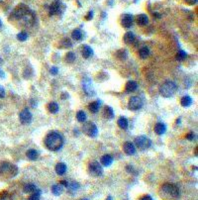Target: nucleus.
<instances>
[{
    "mask_svg": "<svg viewBox=\"0 0 198 200\" xmlns=\"http://www.w3.org/2000/svg\"><path fill=\"white\" fill-rule=\"evenodd\" d=\"M12 17L16 20H19L23 26H31L35 21L33 12L25 4H19L12 12Z\"/></svg>",
    "mask_w": 198,
    "mask_h": 200,
    "instance_id": "1",
    "label": "nucleus"
},
{
    "mask_svg": "<svg viewBox=\"0 0 198 200\" xmlns=\"http://www.w3.org/2000/svg\"><path fill=\"white\" fill-rule=\"evenodd\" d=\"M45 146L48 150L52 152H57L59 151L64 144V138L59 132L57 131H52L46 136L44 140Z\"/></svg>",
    "mask_w": 198,
    "mask_h": 200,
    "instance_id": "2",
    "label": "nucleus"
},
{
    "mask_svg": "<svg viewBox=\"0 0 198 200\" xmlns=\"http://www.w3.org/2000/svg\"><path fill=\"white\" fill-rule=\"evenodd\" d=\"M160 196L162 200H177L180 196L179 188L174 183H164L160 188Z\"/></svg>",
    "mask_w": 198,
    "mask_h": 200,
    "instance_id": "3",
    "label": "nucleus"
},
{
    "mask_svg": "<svg viewBox=\"0 0 198 200\" xmlns=\"http://www.w3.org/2000/svg\"><path fill=\"white\" fill-rule=\"evenodd\" d=\"M17 173H18V169L16 166L7 162H0V176H3L5 178H11Z\"/></svg>",
    "mask_w": 198,
    "mask_h": 200,
    "instance_id": "4",
    "label": "nucleus"
},
{
    "mask_svg": "<svg viewBox=\"0 0 198 200\" xmlns=\"http://www.w3.org/2000/svg\"><path fill=\"white\" fill-rule=\"evenodd\" d=\"M176 90H177V85L172 80L164 81L160 88V95L165 97V98H169V97L174 96V94L176 92Z\"/></svg>",
    "mask_w": 198,
    "mask_h": 200,
    "instance_id": "5",
    "label": "nucleus"
},
{
    "mask_svg": "<svg viewBox=\"0 0 198 200\" xmlns=\"http://www.w3.org/2000/svg\"><path fill=\"white\" fill-rule=\"evenodd\" d=\"M82 131L90 138H94L98 134V128L93 122H86V123L84 122L83 126H82Z\"/></svg>",
    "mask_w": 198,
    "mask_h": 200,
    "instance_id": "6",
    "label": "nucleus"
},
{
    "mask_svg": "<svg viewBox=\"0 0 198 200\" xmlns=\"http://www.w3.org/2000/svg\"><path fill=\"white\" fill-rule=\"evenodd\" d=\"M88 172L90 176L94 177H98L103 174V169H102V166L98 162L94 161V162H91L88 164Z\"/></svg>",
    "mask_w": 198,
    "mask_h": 200,
    "instance_id": "7",
    "label": "nucleus"
},
{
    "mask_svg": "<svg viewBox=\"0 0 198 200\" xmlns=\"http://www.w3.org/2000/svg\"><path fill=\"white\" fill-rule=\"evenodd\" d=\"M135 144H136L137 148H139L142 151L151 148L152 146V141L146 136H139L135 139Z\"/></svg>",
    "mask_w": 198,
    "mask_h": 200,
    "instance_id": "8",
    "label": "nucleus"
},
{
    "mask_svg": "<svg viewBox=\"0 0 198 200\" xmlns=\"http://www.w3.org/2000/svg\"><path fill=\"white\" fill-rule=\"evenodd\" d=\"M143 107V100L139 96H132L128 102V108L132 111H137Z\"/></svg>",
    "mask_w": 198,
    "mask_h": 200,
    "instance_id": "9",
    "label": "nucleus"
},
{
    "mask_svg": "<svg viewBox=\"0 0 198 200\" xmlns=\"http://www.w3.org/2000/svg\"><path fill=\"white\" fill-rule=\"evenodd\" d=\"M19 119H20V122L23 125H28L32 122V113L29 111L28 108H24L20 112Z\"/></svg>",
    "mask_w": 198,
    "mask_h": 200,
    "instance_id": "10",
    "label": "nucleus"
},
{
    "mask_svg": "<svg viewBox=\"0 0 198 200\" xmlns=\"http://www.w3.org/2000/svg\"><path fill=\"white\" fill-rule=\"evenodd\" d=\"M61 7H62V1H59V0H55L49 7L50 16H54V15L59 14V12H61Z\"/></svg>",
    "mask_w": 198,
    "mask_h": 200,
    "instance_id": "11",
    "label": "nucleus"
},
{
    "mask_svg": "<svg viewBox=\"0 0 198 200\" xmlns=\"http://www.w3.org/2000/svg\"><path fill=\"white\" fill-rule=\"evenodd\" d=\"M133 22H134V20H133V16L131 14H124L122 16L121 18V25L124 28L126 29H129L132 27L133 25Z\"/></svg>",
    "mask_w": 198,
    "mask_h": 200,
    "instance_id": "12",
    "label": "nucleus"
},
{
    "mask_svg": "<svg viewBox=\"0 0 198 200\" xmlns=\"http://www.w3.org/2000/svg\"><path fill=\"white\" fill-rule=\"evenodd\" d=\"M123 150L129 156H132V155H134L136 152V147L131 142H126V143L123 145Z\"/></svg>",
    "mask_w": 198,
    "mask_h": 200,
    "instance_id": "13",
    "label": "nucleus"
},
{
    "mask_svg": "<svg viewBox=\"0 0 198 200\" xmlns=\"http://www.w3.org/2000/svg\"><path fill=\"white\" fill-rule=\"evenodd\" d=\"M81 55L84 59H89L90 57L93 56V50L91 49V47L87 46V45H84V46L81 48Z\"/></svg>",
    "mask_w": 198,
    "mask_h": 200,
    "instance_id": "14",
    "label": "nucleus"
},
{
    "mask_svg": "<svg viewBox=\"0 0 198 200\" xmlns=\"http://www.w3.org/2000/svg\"><path fill=\"white\" fill-rule=\"evenodd\" d=\"M135 39H136V37H135V34L133 32H127L123 37V41L126 45H132L135 42Z\"/></svg>",
    "mask_w": 198,
    "mask_h": 200,
    "instance_id": "15",
    "label": "nucleus"
},
{
    "mask_svg": "<svg viewBox=\"0 0 198 200\" xmlns=\"http://www.w3.org/2000/svg\"><path fill=\"white\" fill-rule=\"evenodd\" d=\"M66 164L64 162H59V164H57L56 167H55V171H56L57 174H59V176H64L66 171Z\"/></svg>",
    "mask_w": 198,
    "mask_h": 200,
    "instance_id": "16",
    "label": "nucleus"
},
{
    "mask_svg": "<svg viewBox=\"0 0 198 200\" xmlns=\"http://www.w3.org/2000/svg\"><path fill=\"white\" fill-rule=\"evenodd\" d=\"M138 88V83L134 80H130L126 83V87H125V91L126 93H130V92H133L135 90H137Z\"/></svg>",
    "mask_w": 198,
    "mask_h": 200,
    "instance_id": "17",
    "label": "nucleus"
},
{
    "mask_svg": "<svg viewBox=\"0 0 198 200\" xmlns=\"http://www.w3.org/2000/svg\"><path fill=\"white\" fill-rule=\"evenodd\" d=\"M149 23V17L146 14H140L137 16V24L139 26H146Z\"/></svg>",
    "mask_w": 198,
    "mask_h": 200,
    "instance_id": "18",
    "label": "nucleus"
},
{
    "mask_svg": "<svg viewBox=\"0 0 198 200\" xmlns=\"http://www.w3.org/2000/svg\"><path fill=\"white\" fill-rule=\"evenodd\" d=\"M165 131H167V126L164 123H162V122H159V123L155 125V132L157 135H164Z\"/></svg>",
    "mask_w": 198,
    "mask_h": 200,
    "instance_id": "19",
    "label": "nucleus"
},
{
    "mask_svg": "<svg viewBox=\"0 0 198 200\" xmlns=\"http://www.w3.org/2000/svg\"><path fill=\"white\" fill-rule=\"evenodd\" d=\"M100 104H101V102L99 101V100H97V101H94V102H91L89 105H88V109L89 111L91 112V113H97V112L99 111L100 109Z\"/></svg>",
    "mask_w": 198,
    "mask_h": 200,
    "instance_id": "20",
    "label": "nucleus"
},
{
    "mask_svg": "<svg viewBox=\"0 0 198 200\" xmlns=\"http://www.w3.org/2000/svg\"><path fill=\"white\" fill-rule=\"evenodd\" d=\"M100 162H101L104 166H111V164L113 162V157L110 156V155H104V156L101 157V159H100Z\"/></svg>",
    "mask_w": 198,
    "mask_h": 200,
    "instance_id": "21",
    "label": "nucleus"
},
{
    "mask_svg": "<svg viewBox=\"0 0 198 200\" xmlns=\"http://www.w3.org/2000/svg\"><path fill=\"white\" fill-rule=\"evenodd\" d=\"M103 116L106 119H112L114 117V111L110 106H105L103 110Z\"/></svg>",
    "mask_w": 198,
    "mask_h": 200,
    "instance_id": "22",
    "label": "nucleus"
},
{
    "mask_svg": "<svg viewBox=\"0 0 198 200\" xmlns=\"http://www.w3.org/2000/svg\"><path fill=\"white\" fill-rule=\"evenodd\" d=\"M26 156L30 161H36L39 157V152H37L36 150H29V151L26 152Z\"/></svg>",
    "mask_w": 198,
    "mask_h": 200,
    "instance_id": "23",
    "label": "nucleus"
},
{
    "mask_svg": "<svg viewBox=\"0 0 198 200\" xmlns=\"http://www.w3.org/2000/svg\"><path fill=\"white\" fill-rule=\"evenodd\" d=\"M117 124H118V126L122 130H127L128 129V126H129L128 120L125 118V117H120V118L118 119V121H117Z\"/></svg>",
    "mask_w": 198,
    "mask_h": 200,
    "instance_id": "24",
    "label": "nucleus"
},
{
    "mask_svg": "<svg viewBox=\"0 0 198 200\" xmlns=\"http://www.w3.org/2000/svg\"><path fill=\"white\" fill-rule=\"evenodd\" d=\"M180 104L183 107H189L192 104V98L188 95H185L180 100Z\"/></svg>",
    "mask_w": 198,
    "mask_h": 200,
    "instance_id": "25",
    "label": "nucleus"
},
{
    "mask_svg": "<svg viewBox=\"0 0 198 200\" xmlns=\"http://www.w3.org/2000/svg\"><path fill=\"white\" fill-rule=\"evenodd\" d=\"M62 189H64V186H62L61 184H55V185L52 186V192L55 194L56 196L61 195L62 193Z\"/></svg>",
    "mask_w": 198,
    "mask_h": 200,
    "instance_id": "26",
    "label": "nucleus"
},
{
    "mask_svg": "<svg viewBox=\"0 0 198 200\" xmlns=\"http://www.w3.org/2000/svg\"><path fill=\"white\" fill-rule=\"evenodd\" d=\"M48 110H49L50 113L56 114L59 111V105L56 102H50L49 105H48Z\"/></svg>",
    "mask_w": 198,
    "mask_h": 200,
    "instance_id": "27",
    "label": "nucleus"
},
{
    "mask_svg": "<svg viewBox=\"0 0 198 200\" xmlns=\"http://www.w3.org/2000/svg\"><path fill=\"white\" fill-rule=\"evenodd\" d=\"M36 189H37V187L33 183H27V184H25L23 187V190L25 193H33Z\"/></svg>",
    "mask_w": 198,
    "mask_h": 200,
    "instance_id": "28",
    "label": "nucleus"
},
{
    "mask_svg": "<svg viewBox=\"0 0 198 200\" xmlns=\"http://www.w3.org/2000/svg\"><path fill=\"white\" fill-rule=\"evenodd\" d=\"M139 56L141 59H147L150 56V50L148 47H143L139 51Z\"/></svg>",
    "mask_w": 198,
    "mask_h": 200,
    "instance_id": "29",
    "label": "nucleus"
},
{
    "mask_svg": "<svg viewBox=\"0 0 198 200\" xmlns=\"http://www.w3.org/2000/svg\"><path fill=\"white\" fill-rule=\"evenodd\" d=\"M71 37H72V39L76 40V41H80V40L82 39V32L80 31L79 29L73 30L71 33Z\"/></svg>",
    "mask_w": 198,
    "mask_h": 200,
    "instance_id": "30",
    "label": "nucleus"
},
{
    "mask_svg": "<svg viewBox=\"0 0 198 200\" xmlns=\"http://www.w3.org/2000/svg\"><path fill=\"white\" fill-rule=\"evenodd\" d=\"M86 114H85L84 111H82V110H80L76 113V119L77 121L80 122V123H84L85 121H86Z\"/></svg>",
    "mask_w": 198,
    "mask_h": 200,
    "instance_id": "31",
    "label": "nucleus"
},
{
    "mask_svg": "<svg viewBox=\"0 0 198 200\" xmlns=\"http://www.w3.org/2000/svg\"><path fill=\"white\" fill-rule=\"evenodd\" d=\"M78 188H79V184L74 181H72L71 183H69V185H67V189H69V191L71 193H74Z\"/></svg>",
    "mask_w": 198,
    "mask_h": 200,
    "instance_id": "32",
    "label": "nucleus"
},
{
    "mask_svg": "<svg viewBox=\"0 0 198 200\" xmlns=\"http://www.w3.org/2000/svg\"><path fill=\"white\" fill-rule=\"evenodd\" d=\"M76 54H74L73 52H69L66 56V62H69V64L73 62L74 61H76Z\"/></svg>",
    "mask_w": 198,
    "mask_h": 200,
    "instance_id": "33",
    "label": "nucleus"
},
{
    "mask_svg": "<svg viewBox=\"0 0 198 200\" xmlns=\"http://www.w3.org/2000/svg\"><path fill=\"white\" fill-rule=\"evenodd\" d=\"M40 198H41V191H40L39 189H36V190L29 196L28 200H40Z\"/></svg>",
    "mask_w": 198,
    "mask_h": 200,
    "instance_id": "34",
    "label": "nucleus"
},
{
    "mask_svg": "<svg viewBox=\"0 0 198 200\" xmlns=\"http://www.w3.org/2000/svg\"><path fill=\"white\" fill-rule=\"evenodd\" d=\"M186 57H187V54L184 51H182V50L178 51V52H177V54H176V59L178 62L184 61V59H186Z\"/></svg>",
    "mask_w": 198,
    "mask_h": 200,
    "instance_id": "35",
    "label": "nucleus"
},
{
    "mask_svg": "<svg viewBox=\"0 0 198 200\" xmlns=\"http://www.w3.org/2000/svg\"><path fill=\"white\" fill-rule=\"evenodd\" d=\"M17 39L19 40L20 42H25L27 39H28V34L26 32H20L17 35Z\"/></svg>",
    "mask_w": 198,
    "mask_h": 200,
    "instance_id": "36",
    "label": "nucleus"
},
{
    "mask_svg": "<svg viewBox=\"0 0 198 200\" xmlns=\"http://www.w3.org/2000/svg\"><path fill=\"white\" fill-rule=\"evenodd\" d=\"M117 57H119L120 59H125L127 57V51L126 50H121L117 52Z\"/></svg>",
    "mask_w": 198,
    "mask_h": 200,
    "instance_id": "37",
    "label": "nucleus"
},
{
    "mask_svg": "<svg viewBox=\"0 0 198 200\" xmlns=\"http://www.w3.org/2000/svg\"><path fill=\"white\" fill-rule=\"evenodd\" d=\"M62 44L64 45V47H66V48H71V47H72V43L69 39H64V41L62 42Z\"/></svg>",
    "mask_w": 198,
    "mask_h": 200,
    "instance_id": "38",
    "label": "nucleus"
},
{
    "mask_svg": "<svg viewBox=\"0 0 198 200\" xmlns=\"http://www.w3.org/2000/svg\"><path fill=\"white\" fill-rule=\"evenodd\" d=\"M50 72H51L52 76H57V72H59V69L57 66H52L51 69H50Z\"/></svg>",
    "mask_w": 198,
    "mask_h": 200,
    "instance_id": "39",
    "label": "nucleus"
},
{
    "mask_svg": "<svg viewBox=\"0 0 198 200\" xmlns=\"http://www.w3.org/2000/svg\"><path fill=\"white\" fill-rule=\"evenodd\" d=\"M198 0H184V2L186 3L187 5H190V6H193L197 3Z\"/></svg>",
    "mask_w": 198,
    "mask_h": 200,
    "instance_id": "40",
    "label": "nucleus"
},
{
    "mask_svg": "<svg viewBox=\"0 0 198 200\" xmlns=\"http://www.w3.org/2000/svg\"><path fill=\"white\" fill-rule=\"evenodd\" d=\"M186 139L189 140V141H193V140L195 139V135L193 133H189L186 135Z\"/></svg>",
    "mask_w": 198,
    "mask_h": 200,
    "instance_id": "41",
    "label": "nucleus"
},
{
    "mask_svg": "<svg viewBox=\"0 0 198 200\" xmlns=\"http://www.w3.org/2000/svg\"><path fill=\"white\" fill-rule=\"evenodd\" d=\"M5 97V89L3 86L0 85V98H4Z\"/></svg>",
    "mask_w": 198,
    "mask_h": 200,
    "instance_id": "42",
    "label": "nucleus"
},
{
    "mask_svg": "<svg viewBox=\"0 0 198 200\" xmlns=\"http://www.w3.org/2000/svg\"><path fill=\"white\" fill-rule=\"evenodd\" d=\"M92 18H93V11H89L88 14H87V16L85 17V19L89 21V20H91Z\"/></svg>",
    "mask_w": 198,
    "mask_h": 200,
    "instance_id": "43",
    "label": "nucleus"
},
{
    "mask_svg": "<svg viewBox=\"0 0 198 200\" xmlns=\"http://www.w3.org/2000/svg\"><path fill=\"white\" fill-rule=\"evenodd\" d=\"M140 200H153V198H152V196L151 195H145V196H143L141 199Z\"/></svg>",
    "mask_w": 198,
    "mask_h": 200,
    "instance_id": "44",
    "label": "nucleus"
},
{
    "mask_svg": "<svg viewBox=\"0 0 198 200\" xmlns=\"http://www.w3.org/2000/svg\"><path fill=\"white\" fill-rule=\"evenodd\" d=\"M59 184L64 187H67V185H69V182H67L66 180H62L61 182H59Z\"/></svg>",
    "mask_w": 198,
    "mask_h": 200,
    "instance_id": "45",
    "label": "nucleus"
},
{
    "mask_svg": "<svg viewBox=\"0 0 198 200\" xmlns=\"http://www.w3.org/2000/svg\"><path fill=\"white\" fill-rule=\"evenodd\" d=\"M0 77H4V71L0 69Z\"/></svg>",
    "mask_w": 198,
    "mask_h": 200,
    "instance_id": "46",
    "label": "nucleus"
},
{
    "mask_svg": "<svg viewBox=\"0 0 198 200\" xmlns=\"http://www.w3.org/2000/svg\"><path fill=\"white\" fill-rule=\"evenodd\" d=\"M106 200H113V198H112V196L111 195H109L108 197H107V199Z\"/></svg>",
    "mask_w": 198,
    "mask_h": 200,
    "instance_id": "47",
    "label": "nucleus"
},
{
    "mask_svg": "<svg viewBox=\"0 0 198 200\" xmlns=\"http://www.w3.org/2000/svg\"><path fill=\"white\" fill-rule=\"evenodd\" d=\"M2 27V22H1V20H0V28Z\"/></svg>",
    "mask_w": 198,
    "mask_h": 200,
    "instance_id": "48",
    "label": "nucleus"
},
{
    "mask_svg": "<svg viewBox=\"0 0 198 200\" xmlns=\"http://www.w3.org/2000/svg\"><path fill=\"white\" fill-rule=\"evenodd\" d=\"M80 200H88L87 198H83V199H80Z\"/></svg>",
    "mask_w": 198,
    "mask_h": 200,
    "instance_id": "49",
    "label": "nucleus"
}]
</instances>
